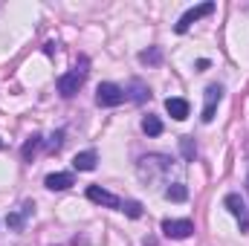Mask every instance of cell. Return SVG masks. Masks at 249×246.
Here are the masks:
<instances>
[{"instance_id":"16","label":"cell","mask_w":249,"mask_h":246,"mask_svg":"<svg viewBox=\"0 0 249 246\" xmlns=\"http://www.w3.org/2000/svg\"><path fill=\"white\" fill-rule=\"evenodd\" d=\"M38 148H41V136L35 133V136H29V139L23 142V151H20V154H23V159H32Z\"/></svg>"},{"instance_id":"19","label":"cell","mask_w":249,"mask_h":246,"mask_svg":"<svg viewBox=\"0 0 249 246\" xmlns=\"http://www.w3.org/2000/svg\"><path fill=\"white\" fill-rule=\"evenodd\" d=\"M122 211L127 217H142V206L136 203V200H124L122 203Z\"/></svg>"},{"instance_id":"2","label":"cell","mask_w":249,"mask_h":246,"mask_svg":"<svg viewBox=\"0 0 249 246\" xmlns=\"http://www.w3.org/2000/svg\"><path fill=\"white\" fill-rule=\"evenodd\" d=\"M124 99V87L119 84H113V81H105V84H99V90H96V105L99 107H119Z\"/></svg>"},{"instance_id":"8","label":"cell","mask_w":249,"mask_h":246,"mask_svg":"<svg viewBox=\"0 0 249 246\" xmlns=\"http://www.w3.org/2000/svg\"><path fill=\"white\" fill-rule=\"evenodd\" d=\"M212 12H214V3H200V6H194V9H188L186 15L180 18V23H177V32H180V35L188 32V26H191L194 20H200V18L212 15Z\"/></svg>"},{"instance_id":"18","label":"cell","mask_w":249,"mask_h":246,"mask_svg":"<svg viewBox=\"0 0 249 246\" xmlns=\"http://www.w3.org/2000/svg\"><path fill=\"white\" fill-rule=\"evenodd\" d=\"M139 61H142V64H160V61H162V53H160L157 47H151V50L139 53Z\"/></svg>"},{"instance_id":"15","label":"cell","mask_w":249,"mask_h":246,"mask_svg":"<svg viewBox=\"0 0 249 246\" xmlns=\"http://www.w3.org/2000/svg\"><path fill=\"white\" fill-rule=\"evenodd\" d=\"M142 130H145L148 136H160V133H162V122H160L157 116H145V119H142Z\"/></svg>"},{"instance_id":"14","label":"cell","mask_w":249,"mask_h":246,"mask_svg":"<svg viewBox=\"0 0 249 246\" xmlns=\"http://www.w3.org/2000/svg\"><path fill=\"white\" fill-rule=\"evenodd\" d=\"M124 96H130L133 102H145L151 93H148V87H145L142 81H130V93H124Z\"/></svg>"},{"instance_id":"3","label":"cell","mask_w":249,"mask_h":246,"mask_svg":"<svg viewBox=\"0 0 249 246\" xmlns=\"http://www.w3.org/2000/svg\"><path fill=\"white\" fill-rule=\"evenodd\" d=\"M171 168V159L168 157H142L139 159V177L142 180H148V177H157V174H165Z\"/></svg>"},{"instance_id":"13","label":"cell","mask_w":249,"mask_h":246,"mask_svg":"<svg viewBox=\"0 0 249 246\" xmlns=\"http://www.w3.org/2000/svg\"><path fill=\"white\" fill-rule=\"evenodd\" d=\"M165 200H171V203H183L188 200V188L183 183H171L165 188Z\"/></svg>"},{"instance_id":"12","label":"cell","mask_w":249,"mask_h":246,"mask_svg":"<svg viewBox=\"0 0 249 246\" xmlns=\"http://www.w3.org/2000/svg\"><path fill=\"white\" fill-rule=\"evenodd\" d=\"M165 110H168L171 119H177V122L188 119V102L186 99H168V102H165Z\"/></svg>"},{"instance_id":"21","label":"cell","mask_w":249,"mask_h":246,"mask_svg":"<svg viewBox=\"0 0 249 246\" xmlns=\"http://www.w3.org/2000/svg\"><path fill=\"white\" fill-rule=\"evenodd\" d=\"M247 185H249V180H247Z\"/></svg>"},{"instance_id":"4","label":"cell","mask_w":249,"mask_h":246,"mask_svg":"<svg viewBox=\"0 0 249 246\" xmlns=\"http://www.w3.org/2000/svg\"><path fill=\"white\" fill-rule=\"evenodd\" d=\"M223 206L232 211V217L238 220L241 232H249V211H247V203H244V197H241V194H226Z\"/></svg>"},{"instance_id":"6","label":"cell","mask_w":249,"mask_h":246,"mask_svg":"<svg viewBox=\"0 0 249 246\" xmlns=\"http://www.w3.org/2000/svg\"><path fill=\"white\" fill-rule=\"evenodd\" d=\"M220 99H223V90L217 87V84H209L206 87V102H203V122H212L214 119V110H217V105H220Z\"/></svg>"},{"instance_id":"7","label":"cell","mask_w":249,"mask_h":246,"mask_svg":"<svg viewBox=\"0 0 249 246\" xmlns=\"http://www.w3.org/2000/svg\"><path fill=\"white\" fill-rule=\"evenodd\" d=\"M87 200L90 203H99V206H107V209H122V200L110 191H105L102 185H90L87 188Z\"/></svg>"},{"instance_id":"20","label":"cell","mask_w":249,"mask_h":246,"mask_svg":"<svg viewBox=\"0 0 249 246\" xmlns=\"http://www.w3.org/2000/svg\"><path fill=\"white\" fill-rule=\"evenodd\" d=\"M64 145V130H55L53 136H50V142H47V151H58Z\"/></svg>"},{"instance_id":"9","label":"cell","mask_w":249,"mask_h":246,"mask_svg":"<svg viewBox=\"0 0 249 246\" xmlns=\"http://www.w3.org/2000/svg\"><path fill=\"white\" fill-rule=\"evenodd\" d=\"M32 209H35V206H32L29 200H26V203H23V206H20L18 211H12V214L6 217V223H9V229H15V232H20V229L26 226V217L32 214Z\"/></svg>"},{"instance_id":"17","label":"cell","mask_w":249,"mask_h":246,"mask_svg":"<svg viewBox=\"0 0 249 246\" xmlns=\"http://www.w3.org/2000/svg\"><path fill=\"white\" fill-rule=\"evenodd\" d=\"M180 151H183V157H186L188 162L197 157V148H194V139H191V136H183V139H180Z\"/></svg>"},{"instance_id":"11","label":"cell","mask_w":249,"mask_h":246,"mask_svg":"<svg viewBox=\"0 0 249 246\" xmlns=\"http://www.w3.org/2000/svg\"><path fill=\"white\" fill-rule=\"evenodd\" d=\"M44 183H47V188H50V191H64V188H70V185L75 183V180H72V174H67V171H58V174H50Z\"/></svg>"},{"instance_id":"5","label":"cell","mask_w":249,"mask_h":246,"mask_svg":"<svg viewBox=\"0 0 249 246\" xmlns=\"http://www.w3.org/2000/svg\"><path fill=\"white\" fill-rule=\"evenodd\" d=\"M191 232H194V223L186 217L183 220H162V235L171 241H186V238H191Z\"/></svg>"},{"instance_id":"1","label":"cell","mask_w":249,"mask_h":246,"mask_svg":"<svg viewBox=\"0 0 249 246\" xmlns=\"http://www.w3.org/2000/svg\"><path fill=\"white\" fill-rule=\"evenodd\" d=\"M84 78H87V61H81L78 67H75V70H70L67 75H61V78H58V93H61L64 99L75 96V93L81 90Z\"/></svg>"},{"instance_id":"10","label":"cell","mask_w":249,"mask_h":246,"mask_svg":"<svg viewBox=\"0 0 249 246\" xmlns=\"http://www.w3.org/2000/svg\"><path fill=\"white\" fill-rule=\"evenodd\" d=\"M96 162H99V154H96V151H81V154H75L72 168H75V171H93Z\"/></svg>"}]
</instances>
